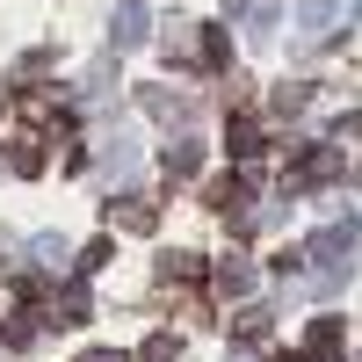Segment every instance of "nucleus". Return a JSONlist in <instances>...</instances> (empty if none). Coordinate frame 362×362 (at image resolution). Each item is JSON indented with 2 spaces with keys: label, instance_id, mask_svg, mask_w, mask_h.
I'll return each instance as SVG.
<instances>
[{
  "label": "nucleus",
  "instance_id": "2",
  "mask_svg": "<svg viewBox=\"0 0 362 362\" xmlns=\"http://www.w3.org/2000/svg\"><path fill=\"white\" fill-rule=\"evenodd\" d=\"M80 362H124V355H80Z\"/></svg>",
  "mask_w": 362,
  "mask_h": 362
},
{
  "label": "nucleus",
  "instance_id": "1",
  "mask_svg": "<svg viewBox=\"0 0 362 362\" xmlns=\"http://www.w3.org/2000/svg\"><path fill=\"white\" fill-rule=\"evenodd\" d=\"M145 37V15H138V0H124L116 8V44H138Z\"/></svg>",
  "mask_w": 362,
  "mask_h": 362
}]
</instances>
